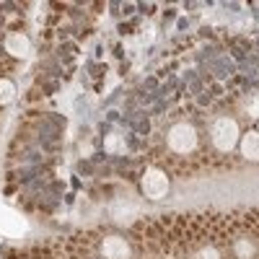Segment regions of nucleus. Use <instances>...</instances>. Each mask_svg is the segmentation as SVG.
<instances>
[{"mask_svg": "<svg viewBox=\"0 0 259 259\" xmlns=\"http://www.w3.org/2000/svg\"><path fill=\"white\" fill-rule=\"evenodd\" d=\"M168 148L174 153H192L197 148V130L192 124H174L168 130Z\"/></svg>", "mask_w": 259, "mask_h": 259, "instance_id": "1", "label": "nucleus"}, {"mask_svg": "<svg viewBox=\"0 0 259 259\" xmlns=\"http://www.w3.org/2000/svg\"><path fill=\"white\" fill-rule=\"evenodd\" d=\"M210 135H212V145L218 150H233V145L239 143V124L228 117H223L212 124Z\"/></svg>", "mask_w": 259, "mask_h": 259, "instance_id": "2", "label": "nucleus"}, {"mask_svg": "<svg viewBox=\"0 0 259 259\" xmlns=\"http://www.w3.org/2000/svg\"><path fill=\"white\" fill-rule=\"evenodd\" d=\"M166 192H168V177L158 168H148L143 177V194L150 200H161Z\"/></svg>", "mask_w": 259, "mask_h": 259, "instance_id": "3", "label": "nucleus"}, {"mask_svg": "<svg viewBox=\"0 0 259 259\" xmlns=\"http://www.w3.org/2000/svg\"><path fill=\"white\" fill-rule=\"evenodd\" d=\"M0 231L6 236H24L26 233V223L18 212L8 210V207H0Z\"/></svg>", "mask_w": 259, "mask_h": 259, "instance_id": "4", "label": "nucleus"}, {"mask_svg": "<svg viewBox=\"0 0 259 259\" xmlns=\"http://www.w3.org/2000/svg\"><path fill=\"white\" fill-rule=\"evenodd\" d=\"M101 251L106 259H130V244L119 236H109V239H104L101 244Z\"/></svg>", "mask_w": 259, "mask_h": 259, "instance_id": "5", "label": "nucleus"}, {"mask_svg": "<svg viewBox=\"0 0 259 259\" xmlns=\"http://www.w3.org/2000/svg\"><path fill=\"white\" fill-rule=\"evenodd\" d=\"M6 50L13 55V57H26L31 52V45H29V39L24 34H11L6 39Z\"/></svg>", "mask_w": 259, "mask_h": 259, "instance_id": "6", "label": "nucleus"}, {"mask_svg": "<svg viewBox=\"0 0 259 259\" xmlns=\"http://www.w3.org/2000/svg\"><path fill=\"white\" fill-rule=\"evenodd\" d=\"M241 153L249 161H259V133H246L241 138Z\"/></svg>", "mask_w": 259, "mask_h": 259, "instance_id": "7", "label": "nucleus"}, {"mask_svg": "<svg viewBox=\"0 0 259 259\" xmlns=\"http://www.w3.org/2000/svg\"><path fill=\"white\" fill-rule=\"evenodd\" d=\"M16 99V85L6 78H0V104H11Z\"/></svg>", "mask_w": 259, "mask_h": 259, "instance_id": "8", "label": "nucleus"}, {"mask_svg": "<svg viewBox=\"0 0 259 259\" xmlns=\"http://www.w3.org/2000/svg\"><path fill=\"white\" fill-rule=\"evenodd\" d=\"M122 148H124V143H122L119 135H109V138H106V150H112V153H119Z\"/></svg>", "mask_w": 259, "mask_h": 259, "instance_id": "9", "label": "nucleus"}, {"mask_svg": "<svg viewBox=\"0 0 259 259\" xmlns=\"http://www.w3.org/2000/svg\"><path fill=\"white\" fill-rule=\"evenodd\" d=\"M236 254H239L241 259L251 256V254H254V244H249V241H239V244H236Z\"/></svg>", "mask_w": 259, "mask_h": 259, "instance_id": "10", "label": "nucleus"}, {"mask_svg": "<svg viewBox=\"0 0 259 259\" xmlns=\"http://www.w3.org/2000/svg\"><path fill=\"white\" fill-rule=\"evenodd\" d=\"M197 259H221V254H218V249L205 246V249H200V251H197Z\"/></svg>", "mask_w": 259, "mask_h": 259, "instance_id": "11", "label": "nucleus"}, {"mask_svg": "<svg viewBox=\"0 0 259 259\" xmlns=\"http://www.w3.org/2000/svg\"><path fill=\"white\" fill-rule=\"evenodd\" d=\"M246 112H249V117H254V119H259V96H254V99H249V104H246Z\"/></svg>", "mask_w": 259, "mask_h": 259, "instance_id": "12", "label": "nucleus"}, {"mask_svg": "<svg viewBox=\"0 0 259 259\" xmlns=\"http://www.w3.org/2000/svg\"><path fill=\"white\" fill-rule=\"evenodd\" d=\"M91 150H94V148H91V143H89V145H83V148H80V153H83V156H89Z\"/></svg>", "mask_w": 259, "mask_h": 259, "instance_id": "13", "label": "nucleus"}]
</instances>
